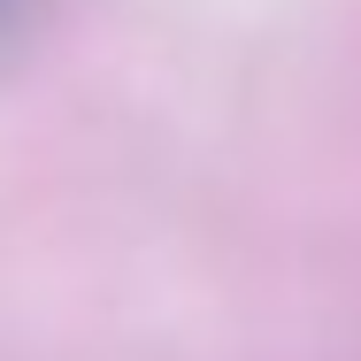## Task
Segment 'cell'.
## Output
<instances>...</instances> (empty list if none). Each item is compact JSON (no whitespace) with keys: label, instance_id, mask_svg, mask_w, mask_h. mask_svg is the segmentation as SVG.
<instances>
[{"label":"cell","instance_id":"1","mask_svg":"<svg viewBox=\"0 0 361 361\" xmlns=\"http://www.w3.org/2000/svg\"><path fill=\"white\" fill-rule=\"evenodd\" d=\"M47 8H54V0H0V70L23 62V47H31L39 23H47Z\"/></svg>","mask_w":361,"mask_h":361}]
</instances>
